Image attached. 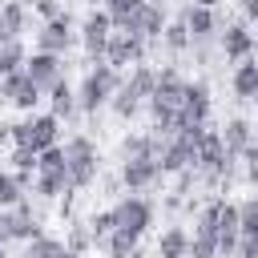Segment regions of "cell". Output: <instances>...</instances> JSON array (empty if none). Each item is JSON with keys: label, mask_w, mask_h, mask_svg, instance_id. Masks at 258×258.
<instances>
[{"label": "cell", "mask_w": 258, "mask_h": 258, "mask_svg": "<svg viewBox=\"0 0 258 258\" xmlns=\"http://www.w3.org/2000/svg\"><path fill=\"white\" fill-rule=\"evenodd\" d=\"M181 105H185V77H181L177 69H157V85H153V93H149V101H145V109H149V117H153L149 133H157V137L177 133V125H181Z\"/></svg>", "instance_id": "cell-1"}, {"label": "cell", "mask_w": 258, "mask_h": 258, "mask_svg": "<svg viewBox=\"0 0 258 258\" xmlns=\"http://www.w3.org/2000/svg\"><path fill=\"white\" fill-rule=\"evenodd\" d=\"M117 85H121V73H117L113 64H105V60H93V64L85 69L81 85H77V113L97 117V113L113 101Z\"/></svg>", "instance_id": "cell-2"}, {"label": "cell", "mask_w": 258, "mask_h": 258, "mask_svg": "<svg viewBox=\"0 0 258 258\" xmlns=\"http://www.w3.org/2000/svg\"><path fill=\"white\" fill-rule=\"evenodd\" d=\"M153 85H157V69H153V64H133V69L121 77V85H117V93H113L109 109H113L121 121H133V117L145 109V101H149Z\"/></svg>", "instance_id": "cell-3"}, {"label": "cell", "mask_w": 258, "mask_h": 258, "mask_svg": "<svg viewBox=\"0 0 258 258\" xmlns=\"http://www.w3.org/2000/svg\"><path fill=\"white\" fill-rule=\"evenodd\" d=\"M64 165H69V189H89L97 177H101V153L93 145V137L85 133H73L64 141Z\"/></svg>", "instance_id": "cell-4"}, {"label": "cell", "mask_w": 258, "mask_h": 258, "mask_svg": "<svg viewBox=\"0 0 258 258\" xmlns=\"http://www.w3.org/2000/svg\"><path fill=\"white\" fill-rule=\"evenodd\" d=\"M32 194L40 202H56L69 189V165H64V145H52L44 153H36V177H32Z\"/></svg>", "instance_id": "cell-5"}, {"label": "cell", "mask_w": 258, "mask_h": 258, "mask_svg": "<svg viewBox=\"0 0 258 258\" xmlns=\"http://www.w3.org/2000/svg\"><path fill=\"white\" fill-rule=\"evenodd\" d=\"M12 145L32 149V153H44V149L60 145V121L52 113H28L24 121L12 125Z\"/></svg>", "instance_id": "cell-6"}, {"label": "cell", "mask_w": 258, "mask_h": 258, "mask_svg": "<svg viewBox=\"0 0 258 258\" xmlns=\"http://www.w3.org/2000/svg\"><path fill=\"white\" fill-rule=\"evenodd\" d=\"M113 210V230H121V234H129V238H145L149 234V226L157 222V206L149 202V198H141V194H125L117 206H109Z\"/></svg>", "instance_id": "cell-7"}, {"label": "cell", "mask_w": 258, "mask_h": 258, "mask_svg": "<svg viewBox=\"0 0 258 258\" xmlns=\"http://www.w3.org/2000/svg\"><path fill=\"white\" fill-rule=\"evenodd\" d=\"M44 234V222H40V214L32 210V202L24 198L20 206H12V210H0V242L4 246H12V242H32V238H40Z\"/></svg>", "instance_id": "cell-8"}, {"label": "cell", "mask_w": 258, "mask_h": 258, "mask_svg": "<svg viewBox=\"0 0 258 258\" xmlns=\"http://www.w3.org/2000/svg\"><path fill=\"white\" fill-rule=\"evenodd\" d=\"M109 36H113V24H109L105 8H93V12L77 24V44L85 48L89 64H93V60H105V44H109Z\"/></svg>", "instance_id": "cell-9"}, {"label": "cell", "mask_w": 258, "mask_h": 258, "mask_svg": "<svg viewBox=\"0 0 258 258\" xmlns=\"http://www.w3.org/2000/svg\"><path fill=\"white\" fill-rule=\"evenodd\" d=\"M73 44H77V24H73V16H69V12H60V16H52V20H44V24H40V32H36V48H32V52L64 56Z\"/></svg>", "instance_id": "cell-10"}, {"label": "cell", "mask_w": 258, "mask_h": 258, "mask_svg": "<svg viewBox=\"0 0 258 258\" xmlns=\"http://www.w3.org/2000/svg\"><path fill=\"white\" fill-rule=\"evenodd\" d=\"M44 101V93L28 81V73L24 69H16V73H8L4 81H0V105H12V109H20L24 117L28 113H36V105Z\"/></svg>", "instance_id": "cell-11"}, {"label": "cell", "mask_w": 258, "mask_h": 258, "mask_svg": "<svg viewBox=\"0 0 258 258\" xmlns=\"http://www.w3.org/2000/svg\"><path fill=\"white\" fill-rule=\"evenodd\" d=\"M145 52H149V44H145L141 36H133V32H121V28H113V36H109V44H105V64H113V69L121 73V69L145 64Z\"/></svg>", "instance_id": "cell-12"}, {"label": "cell", "mask_w": 258, "mask_h": 258, "mask_svg": "<svg viewBox=\"0 0 258 258\" xmlns=\"http://www.w3.org/2000/svg\"><path fill=\"white\" fill-rule=\"evenodd\" d=\"M165 24H169V12H165V4H157V0H145V4L133 12V20L121 28V32H133V36H141L145 44H153V40H161Z\"/></svg>", "instance_id": "cell-13"}, {"label": "cell", "mask_w": 258, "mask_h": 258, "mask_svg": "<svg viewBox=\"0 0 258 258\" xmlns=\"http://www.w3.org/2000/svg\"><path fill=\"white\" fill-rule=\"evenodd\" d=\"M181 24H185V32H189V48H206V44L218 36V28H222L218 12H214V8H198V4H185V8H181Z\"/></svg>", "instance_id": "cell-14"}, {"label": "cell", "mask_w": 258, "mask_h": 258, "mask_svg": "<svg viewBox=\"0 0 258 258\" xmlns=\"http://www.w3.org/2000/svg\"><path fill=\"white\" fill-rule=\"evenodd\" d=\"M218 48H222V56L230 64L250 60L254 56V32H250V24L246 20H230L226 28H218Z\"/></svg>", "instance_id": "cell-15"}, {"label": "cell", "mask_w": 258, "mask_h": 258, "mask_svg": "<svg viewBox=\"0 0 258 258\" xmlns=\"http://www.w3.org/2000/svg\"><path fill=\"white\" fill-rule=\"evenodd\" d=\"M157 181H161L157 157H125V161H121V185H125L129 194H145V189H153Z\"/></svg>", "instance_id": "cell-16"}, {"label": "cell", "mask_w": 258, "mask_h": 258, "mask_svg": "<svg viewBox=\"0 0 258 258\" xmlns=\"http://www.w3.org/2000/svg\"><path fill=\"white\" fill-rule=\"evenodd\" d=\"M24 73H28V81H32L40 93H48L56 81H64V56H52V52H28Z\"/></svg>", "instance_id": "cell-17"}, {"label": "cell", "mask_w": 258, "mask_h": 258, "mask_svg": "<svg viewBox=\"0 0 258 258\" xmlns=\"http://www.w3.org/2000/svg\"><path fill=\"white\" fill-rule=\"evenodd\" d=\"M210 109H214V97H210V85L206 81H185V105H181V125H210Z\"/></svg>", "instance_id": "cell-18"}, {"label": "cell", "mask_w": 258, "mask_h": 258, "mask_svg": "<svg viewBox=\"0 0 258 258\" xmlns=\"http://www.w3.org/2000/svg\"><path fill=\"white\" fill-rule=\"evenodd\" d=\"M28 32V4L24 0H4L0 4V44H16Z\"/></svg>", "instance_id": "cell-19"}, {"label": "cell", "mask_w": 258, "mask_h": 258, "mask_svg": "<svg viewBox=\"0 0 258 258\" xmlns=\"http://www.w3.org/2000/svg\"><path fill=\"white\" fill-rule=\"evenodd\" d=\"M218 133H222V145H226L230 161H238V157L254 145V129H250V121H246V117H230Z\"/></svg>", "instance_id": "cell-20"}, {"label": "cell", "mask_w": 258, "mask_h": 258, "mask_svg": "<svg viewBox=\"0 0 258 258\" xmlns=\"http://www.w3.org/2000/svg\"><path fill=\"white\" fill-rule=\"evenodd\" d=\"M230 89L238 101H258V60H238L234 73H230Z\"/></svg>", "instance_id": "cell-21"}, {"label": "cell", "mask_w": 258, "mask_h": 258, "mask_svg": "<svg viewBox=\"0 0 258 258\" xmlns=\"http://www.w3.org/2000/svg\"><path fill=\"white\" fill-rule=\"evenodd\" d=\"M153 258H189V230L185 226H165L157 246H153Z\"/></svg>", "instance_id": "cell-22"}, {"label": "cell", "mask_w": 258, "mask_h": 258, "mask_svg": "<svg viewBox=\"0 0 258 258\" xmlns=\"http://www.w3.org/2000/svg\"><path fill=\"white\" fill-rule=\"evenodd\" d=\"M44 97H48V105H52L48 113H52L56 121H69V117H77V89H73L69 81H56V85H52Z\"/></svg>", "instance_id": "cell-23"}, {"label": "cell", "mask_w": 258, "mask_h": 258, "mask_svg": "<svg viewBox=\"0 0 258 258\" xmlns=\"http://www.w3.org/2000/svg\"><path fill=\"white\" fill-rule=\"evenodd\" d=\"M161 141L165 137H157V133H129V137H121V161L125 157H157V149H161Z\"/></svg>", "instance_id": "cell-24"}, {"label": "cell", "mask_w": 258, "mask_h": 258, "mask_svg": "<svg viewBox=\"0 0 258 258\" xmlns=\"http://www.w3.org/2000/svg\"><path fill=\"white\" fill-rule=\"evenodd\" d=\"M69 250H64V242L60 238H52V234H40V238H32L28 246H24V254L20 258H64Z\"/></svg>", "instance_id": "cell-25"}, {"label": "cell", "mask_w": 258, "mask_h": 258, "mask_svg": "<svg viewBox=\"0 0 258 258\" xmlns=\"http://www.w3.org/2000/svg\"><path fill=\"white\" fill-rule=\"evenodd\" d=\"M28 198V189L16 181V173L12 169H0V210H12V206H20Z\"/></svg>", "instance_id": "cell-26"}, {"label": "cell", "mask_w": 258, "mask_h": 258, "mask_svg": "<svg viewBox=\"0 0 258 258\" xmlns=\"http://www.w3.org/2000/svg\"><path fill=\"white\" fill-rule=\"evenodd\" d=\"M141 4H145V0H105L101 8H105V16H109V24H113V28H125Z\"/></svg>", "instance_id": "cell-27"}, {"label": "cell", "mask_w": 258, "mask_h": 258, "mask_svg": "<svg viewBox=\"0 0 258 258\" xmlns=\"http://www.w3.org/2000/svg\"><path fill=\"white\" fill-rule=\"evenodd\" d=\"M85 226H89L93 246L101 250V246H105V238L113 234V210H97V214H89V218H85Z\"/></svg>", "instance_id": "cell-28"}, {"label": "cell", "mask_w": 258, "mask_h": 258, "mask_svg": "<svg viewBox=\"0 0 258 258\" xmlns=\"http://www.w3.org/2000/svg\"><path fill=\"white\" fill-rule=\"evenodd\" d=\"M238 234L242 238H258V198H242L238 202Z\"/></svg>", "instance_id": "cell-29"}, {"label": "cell", "mask_w": 258, "mask_h": 258, "mask_svg": "<svg viewBox=\"0 0 258 258\" xmlns=\"http://www.w3.org/2000/svg\"><path fill=\"white\" fill-rule=\"evenodd\" d=\"M157 44H165L169 52H185V48H189V32H185V24H181V16L165 24V32H161V40H157Z\"/></svg>", "instance_id": "cell-30"}, {"label": "cell", "mask_w": 258, "mask_h": 258, "mask_svg": "<svg viewBox=\"0 0 258 258\" xmlns=\"http://www.w3.org/2000/svg\"><path fill=\"white\" fill-rule=\"evenodd\" d=\"M8 165H12V173L36 177V153H32V149H20V145H12V153H8Z\"/></svg>", "instance_id": "cell-31"}, {"label": "cell", "mask_w": 258, "mask_h": 258, "mask_svg": "<svg viewBox=\"0 0 258 258\" xmlns=\"http://www.w3.org/2000/svg\"><path fill=\"white\" fill-rule=\"evenodd\" d=\"M137 246H141L137 238H129V234H121V230H113V234L105 238V246H101V250H105L109 258H125V254H129V250H137Z\"/></svg>", "instance_id": "cell-32"}, {"label": "cell", "mask_w": 258, "mask_h": 258, "mask_svg": "<svg viewBox=\"0 0 258 258\" xmlns=\"http://www.w3.org/2000/svg\"><path fill=\"white\" fill-rule=\"evenodd\" d=\"M93 246V238H89V226L85 222H77L73 230H69V238H64V250H73V254H81L85 258V250Z\"/></svg>", "instance_id": "cell-33"}, {"label": "cell", "mask_w": 258, "mask_h": 258, "mask_svg": "<svg viewBox=\"0 0 258 258\" xmlns=\"http://www.w3.org/2000/svg\"><path fill=\"white\" fill-rule=\"evenodd\" d=\"M0 52H4V64H8V73L24 69V60H28V48H24V40H16V44H0Z\"/></svg>", "instance_id": "cell-34"}, {"label": "cell", "mask_w": 258, "mask_h": 258, "mask_svg": "<svg viewBox=\"0 0 258 258\" xmlns=\"http://www.w3.org/2000/svg\"><path fill=\"white\" fill-rule=\"evenodd\" d=\"M32 12H36V16H40V24H44V20L60 16V12H64V4H60V0H32Z\"/></svg>", "instance_id": "cell-35"}, {"label": "cell", "mask_w": 258, "mask_h": 258, "mask_svg": "<svg viewBox=\"0 0 258 258\" xmlns=\"http://www.w3.org/2000/svg\"><path fill=\"white\" fill-rule=\"evenodd\" d=\"M242 161H246V181L258 189V145H250V149L242 153Z\"/></svg>", "instance_id": "cell-36"}, {"label": "cell", "mask_w": 258, "mask_h": 258, "mask_svg": "<svg viewBox=\"0 0 258 258\" xmlns=\"http://www.w3.org/2000/svg\"><path fill=\"white\" fill-rule=\"evenodd\" d=\"M238 258H258V238H242L238 242Z\"/></svg>", "instance_id": "cell-37"}, {"label": "cell", "mask_w": 258, "mask_h": 258, "mask_svg": "<svg viewBox=\"0 0 258 258\" xmlns=\"http://www.w3.org/2000/svg\"><path fill=\"white\" fill-rule=\"evenodd\" d=\"M242 20H246V24L258 20V0H242Z\"/></svg>", "instance_id": "cell-38"}, {"label": "cell", "mask_w": 258, "mask_h": 258, "mask_svg": "<svg viewBox=\"0 0 258 258\" xmlns=\"http://www.w3.org/2000/svg\"><path fill=\"white\" fill-rule=\"evenodd\" d=\"M8 141H12V125H0V149H4Z\"/></svg>", "instance_id": "cell-39"}, {"label": "cell", "mask_w": 258, "mask_h": 258, "mask_svg": "<svg viewBox=\"0 0 258 258\" xmlns=\"http://www.w3.org/2000/svg\"><path fill=\"white\" fill-rule=\"evenodd\" d=\"M189 4H198V8H218L222 0H189Z\"/></svg>", "instance_id": "cell-40"}, {"label": "cell", "mask_w": 258, "mask_h": 258, "mask_svg": "<svg viewBox=\"0 0 258 258\" xmlns=\"http://www.w3.org/2000/svg\"><path fill=\"white\" fill-rule=\"evenodd\" d=\"M125 258H149V250H141V246H137V250H129Z\"/></svg>", "instance_id": "cell-41"}, {"label": "cell", "mask_w": 258, "mask_h": 258, "mask_svg": "<svg viewBox=\"0 0 258 258\" xmlns=\"http://www.w3.org/2000/svg\"><path fill=\"white\" fill-rule=\"evenodd\" d=\"M8 77V64H4V52H0V81Z\"/></svg>", "instance_id": "cell-42"}, {"label": "cell", "mask_w": 258, "mask_h": 258, "mask_svg": "<svg viewBox=\"0 0 258 258\" xmlns=\"http://www.w3.org/2000/svg\"><path fill=\"white\" fill-rule=\"evenodd\" d=\"M250 129H254V145H258V121H250Z\"/></svg>", "instance_id": "cell-43"}, {"label": "cell", "mask_w": 258, "mask_h": 258, "mask_svg": "<svg viewBox=\"0 0 258 258\" xmlns=\"http://www.w3.org/2000/svg\"><path fill=\"white\" fill-rule=\"evenodd\" d=\"M64 258H81V254H73V250H69V254H64Z\"/></svg>", "instance_id": "cell-44"}, {"label": "cell", "mask_w": 258, "mask_h": 258, "mask_svg": "<svg viewBox=\"0 0 258 258\" xmlns=\"http://www.w3.org/2000/svg\"><path fill=\"white\" fill-rule=\"evenodd\" d=\"M0 254H8V250H4V242H0Z\"/></svg>", "instance_id": "cell-45"}, {"label": "cell", "mask_w": 258, "mask_h": 258, "mask_svg": "<svg viewBox=\"0 0 258 258\" xmlns=\"http://www.w3.org/2000/svg\"><path fill=\"white\" fill-rule=\"evenodd\" d=\"M0 258H8V254H0Z\"/></svg>", "instance_id": "cell-46"}, {"label": "cell", "mask_w": 258, "mask_h": 258, "mask_svg": "<svg viewBox=\"0 0 258 258\" xmlns=\"http://www.w3.org/2000/svg\"><path fill=\"white\" fill-rule=\"evenodd\" d=\"M254 105H258V101H254Z\"/></svg>", "instance_id": "cell-47"}]
</instances>
